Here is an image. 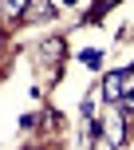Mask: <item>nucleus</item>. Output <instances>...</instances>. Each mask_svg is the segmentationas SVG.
I'll list each match as a JSON object with an SVG mask.
<instances>
[{"label": "nucleus", "mask_w": 134, "mask_h": 150, "mask_svg": "<svg viewBox=\"0 0 134 150\" xmlns=\"http://www.w3.org/2000/svg\"><path fill=\"white\" fill-rule=\"evenodd\" d=\"M130 67H118V71H111V75H106V79H103V87H99V95H103V103L106 107H118L122 103V95H126V83H130Z\"/></svg>", "instance_id": "obj_1"}, {"label": "nucleus", "mask_w": 134, "mask_h": 150, "mask_svg": "<svg viewBox=\"0 0 134 150\" xmlns=\"http://www.w3.org/2000/svg\"><path fill=\"white\" fill-rule=\"evenodd\" d=\"M99 127H103V134H106V142H111V146H122V142L130 138V134H126L130 119L118 111V107H106V115H103V122H99Z\"/></svg>", "instance_id": "obj_2"}, {"label": "nucleus", "mask_w": 134, "mask_h": 150, "mask_svg": "<svg viewBox=\"0 0 134 150\" xmlns=\"http://www.w3.org/2000/svg\"><path fill=\"white\" fill-rule=\"evenodd\" d=\"M51 16H55V8L47 4V0H32L28 12H24V20H28V24H39V20H51Z\"/></svg>", "instance_id": "obj_3"}, {"label": "nucleus", "mask_w": 134, "mask_h": 150, "mask_svg": "<svg viewBox=\"0 0 134 150\" xmlns=\"http://www.w3.org/2000/svg\"><path fill=\"white\" fill-rule=\"evenodd\" d=\"M28 4L32 0H0V16H4V20H24Z\"/></svg>", "instance_id": "obj_4"}, {"label": "nucleus", "mask_w": 134, "mask_h": 150, "mask_svg": "<svg viewBox=\"0 0 134 150\" xmlns=\"http://www.w3.org/2000/svg\"><path fill=\"white\" fill-rule=\"evenodd\" d=\"M59 55H63V40H59V36H51V40H47V44H39V59L55 63V59H59Z\"/></svg>", "instance_id": "obj_5"}, {"label": "nucleus", "mask_w": 134, "mask_h": 150, "mask_svg": "<svg viewBox=\"0 0 134 150\" xmlns=\"http://www.w3.org/2000/svg\"><path fill=\"white\" fill-rule=\"evenodd\" d=\"M118 111L126 115V119L134 115V87H126V95H122V103H118Z\"/></svg>", "instance_id": "obj_6"}, {"label": "nucleus", "mask_w": 134, "mask_h": 150, "mask_svg": "<svg viewBox=\"0 0 134 150\" xmlns=\"http://www.w3.org/2000/svg\"><path fill=\"white\" fill-rule=\"evenodd\" d=\"M79 59H83V63H91V67H99V63H103V55H99V52H95V47H87V52H83V55H79Z\"/></svg>", "instance_id": "obj_7"}, {"label": "nucleus", "mask_w": 134, "mask_h": 150, "mask_svg": "<svg viewBox=\"0 0 134 150\" xmlns=\"http://www.w3.org/2000/svg\"><path fill=\"white\" fill-rule=\"evenodd\" d=\"M91 142H95V146H91V150H114L111 142H106V134H103V130H99V134H95V138H91Z\"/></svg>", "instance_id": "obj_8"}, {"label": "nucleus", "mask_w": 134, "mask_h": 150, "mask_svg": "<svg viewBox=\"0 0 134 150\" xmlns=\"http://www.w3.org/2000/svg\"><path fill=\"white\" fill-rule=\"evenodd\" d=\"M0 44H4V36H0Z\"/></svg>", "instance_id": "obj_9"}, {"label": "nucleus", "mask_w": 134, "mask_h": 150, "mask_svg": "<svg viewBox=\"0 0 134 150\" xmlns=\"http://www.w3.org/2000/svg\"><path fill=\"white\" fill-rule=\"evenodd\" d=\"M130 71H134V63H130Z\"/></svg>", "instance_id": "obj_10"}, {"label": "nucleus", "mask_w": 134, "mask_h": 150, "mask_svg": "<svg viewBox=\"0 0 134 150\" xmlns=\"http://www.w3.org/2000/svg\"><path fill=\"white\" fill-rule=\"evenodd\" d=\"M28 150H36V146H28Z\"/></svg>", "instance_id": "obj_11"}]
</instances>
